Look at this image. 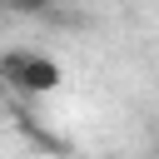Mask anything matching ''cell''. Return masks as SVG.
I'll use <instances>...</instances> for the list:
<instances>
[{
    "mask_svg": "<svg viewBox=\"0 0 159 159\" xmlns=\"http://www.w3.org/2000/svg\"><path fill=\"white\" fill-rule=\"evenodd\" d=\"M0 80L25 89V94H50V89H60V65L50 55H35V50H10L0 60Z\"/></svg>",
    "mask_w": 159,
    "mask_h": 159,
    "instance_id": "obj_1",
    "label": "cell"
}]
</instances>
